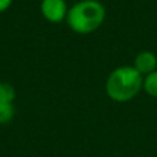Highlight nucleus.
<instances>
[{
	"label": "nucleus",
	"mask_w": 157,
	"mask_h": 157,
	"mask_svg": "<svg viewBox=\"0 0 157 157\" xmlns=\"http://www.w3.org/2000/svg\"><path fill=\"white\" fill-rule=\"evenodd\" d=\"M142 90L149 97L157 99V71L149 73L147 76H144V87H142Z\"/></svg>",
	"instance_id": "423d86ee"
},
{
	"label": "nucleus",
	"mask_w": 157,
	"mask_h": 157,
	"mask_svg": "<svg viewBox=\"0 0 157 157\" xmlns=\"http://www.w3.org/2000/svg\"><path fill=\"white\" fill-rule=\"evenodd\" d=\"M15 99V88L7 81H0V101L14 102Z\"/></svg>",
	"instance_id": "0eeeda50"
},
{
	"label": "nucleus",
	"mask_w": 157,
	"mask_h": 157,
	"mask_svg": "<svg viewBox=\"0 0 157 157\" xmlns=\"http://www.w3.org/2000/svg\"><path fill=\"white\" fill-rule=\"evenodd\" d=\"M15 116V108H14V102H6V101H0V125L7 124Z\"/></svg>",
	"instance_id": "39448f33"
},
{
	"label": "nucleus",
	"mask_w": 157,
	"mask_h": 157,
	"mask_svg": "<svg viewBox=\"0 0 157 157\" xmlns=\"http://www.w3.org/2000/svg\"><path fill=\"white\" fill-rule=\"evenodd\" d=\"M106 19V8L99 0H78L69 7L66 25L76 35H91L97 32Z\"/></svg>",
	"instance_id": "f257e3e1"
},
{
	"label": "nucleus",
	"mask_w": 157,
	"mask_h": 157,
	"mask_svg": "<svg viewBox=\"0 0 157 157\" xmlns=\"http://www.w3.org/2000/svg\"><path fill=\"white\" fill-rule=\"evenodd\" d=\"M132 66L142 76H147L149 73L157 71V55L150 50H142L135 55Z\"/></svg>",
	"instance_id": "20e7f679"
},
{
	"label": "nucleus",
	"mask_w": 157,
	"mask_h": 157,
	"mask_svg": "<svg viewBox=\"0 0 157 157\" xmlns=\"http://www.w3.org/2000/svg\"><path fill=\"white\" fill-rule=\"evenodd\" d=\"M144 87V76L132 65L114 68L105 81V92L113 102L124 103L132 101Z\"/></svg>",
	"instance_id": "f03ea898"
},
{
	"label": "nucleus",
	"mask_w": 157,
	"mask_h": 157,
	"mask_svg": "<svg viewBox=\"0 0 157 157\" xmlns=\"http://www.w3.org/2000/svg\"><path fill=\"white\" fill-rule=\"evenodd\" d=\"M69 11L66 0H41L40 13L43 18L50 24H62L65 22Z\"/></svg>",
	"instance_id": "7ed1b4c3"
},
{
	"label": "nucleus",
	"mask_w": 157,
	"mask_h": 157,
	"mask_svg": "<svg viewBox=\"0 0 157 157\" xmlns=\"http://www.w3.org/2000/svg\"><path fill=\"white\" fill-rule=\"evenodd\" d=\"M13 2L14 0H0V14L10 10L11 6H13Z\"/></svg>",
	"instance_id": "6e6552de"
}]
</instances>
